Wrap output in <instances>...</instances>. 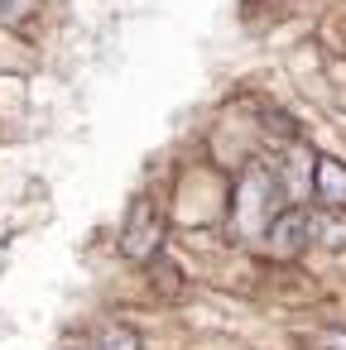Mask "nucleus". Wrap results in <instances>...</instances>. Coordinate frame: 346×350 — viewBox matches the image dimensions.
<instances>
[{
    "label": "nucleus",
    "mask_w": 346,
    "mask_h": 350,
    "mask_svg": "<svg viewBox=\"0 0 346 350\" xmlns=\"http://www.w3.org/2000/svg\"><path fill=\"white\" fill-rule=\"evenodd\" d=\"M159 245H164V216H159V206H154L149 197H140V202L130 206V216H125L121 254H125V259H135V264H145V259H154V254H159Z\"/></svg>",
    "instance_id": "2"
},
{
    "label": "nucleus",
    "mask_w": 346,
    "mask_h": 350,
    "mask_svg": "<svg viewBox=\"0 0 346 350\" xmlns=\"http://www.w3.org/2000/svg\"><path fill=\"white\" fill-rule=\"evenodd\" d=\"M264 240H269V250H274V254H298V250L312 240V221H308L298 206H284V211L269 221Z\"/></svg>",
    "instance_id": "4"
},
{
    "label": "nucleus",
    "mask_w": 346,
    "mask_h": 350,
    "mask_svg": "<svg viewBox=\"0 0 346 350\" xmlns=\"http://www.w3.org/2000/svg\"><path fill=\"white\" fill-rule=\"evenodd\" d=\"M97 350H145V345H140V336L130 326H106L101 340H97Z\"/></svg>",
    "instance_id": "6"
},
{
    "label": "nucleus",
    "mask_w": 346,
    "mask_h": 350,
    "mask_svg": "<svg viewBox=\"0 0 346 350\" xmlns=\"http://www.w3.org/2000/svg\"><path fill=\"white\" fill-rule=\"evenodd\" d=\"M312 197L322 202V211H346V163L332 154L312 159Z\"/></svg>",
    "instance_id": "3"
},
{
    "label": "nucleus",
    "mask_w": 346,
    "mask_h": 350,
    "mask_svg": "<svg viewBox=\"0 0 346 350\" xmlns=\"http://www.w3.org/2000/svg\"><path fill=\"white\" fill-rule=\"evenodd\" d=\"M34 5H39V0H0V25H20V20H29Z\"/></svg>",
    "instance_id": "7"
},
{
    "label": "nucleus",
    "mask_w": 346,
    "mask_h": 350,
    "mask_svg": "<svg viewBox=\"0 0 346 350\" xmlns=\"http://www.w3.org/2000/svg\"><path fill=\"white\" fill-rule=\"evenodd\" d=\"M279 192H284L279 173H269L264 163H250L245 178H240V187H236V206H231L236 226H240L245 235L269 230V221L284 211V197H279Z\"/></svg>",
    "instance_id": "1"
},
{
    "label": "nucleus",
    "mask_w": 346,
    "mask_h": 350,
    "mask_svg": "<svg viewBox=\"0 0 346 350\" xmlns=\"http://www.w3.org/2000/svg\"><path fill=\"white\" fill-rule=\"evenodd\" d=\"M63 350H97V345H92V340H68Z\"/></svg>",
    "instance_id": "9"
},
{
    "label": "nucleus",
    "mask_w": 346,
    "mask_h": 350,
    "mask_svg": "<svg viewBox=\"0 0 346 350\" xmlns=\"http://www.w3.org/2000/svg\"><path fill=\"white\" fill-rule=\"evenodd\" d=\"M322 350H346V331H322Z\"/></svg>",
    "instance_id": "8"
},
{
    "label": "nucleus",
    "mask_w": 346,
    "mask_h": 350,
    "mask_svg": "<svg viewBox=\"0 0 346 350\" xmlns=\"http://www.w3.org/2000/svg\"><path fill=\"white\" fill-rule=\"evenodd\" d=\"M327 250H346V211H322V235Z\"/></svg>",
    "instance_id": "5"
}]
</instances>
